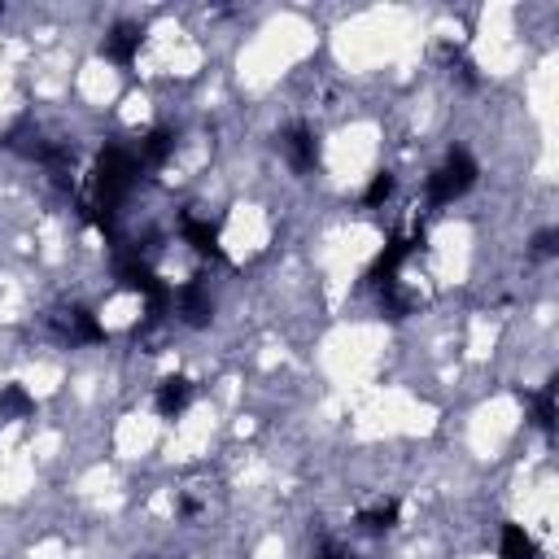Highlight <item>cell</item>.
I'll list each match as a JSON object with an SVG mask.
<instances>
[{"label":"cell","instance_id":"4fadbf2b","mask_svg":"<svg viewBox=\"0 0 559 559\" xmlns=\"http://www.w3.org/2000/svg\"><path fill=\"white\" fill-rule=\"evenodd\" d=\"M533 411H538V424L546 428V433H551V428H555V380L542 389L538 398H533Z\"/></svg>","mask_w":559,"mask_h":559},{"label":"cell","instance_id":"5b68a950","mask_svg":"<svg viewBox=\"0 0 559 559\" xmlns=\"http://www.w3.org/2000/svg\"><path fill=\"white\" fill-rule=\"evenodd\" d=\"M180 315H184V324H193V328L210 324L214 302H210V293H206V284H201V280H193V284H184V289H180Z\"/></svg>","mask_w":559,"mask_h":559},{"label":"cell","instance_id":"8992f818","mask_svg":"<svg viewBox=\"0 0 559 559\" xmlns=\"http://www.w3.org/2000/svg\"><path fill=\"white\" fill-rule=\"evenodd\" d=\"M140 27H132V22H118V27L105 35V57L110 62H118V66H132V57H136V49H140Z\"/></svg>","mask_w":559,"mask_h":559},{"label":"cell","instance_id":"277c9868","mask_svg":"<svg viewBox=\"0 0 559 559\" xmlns=\"http://www.w3.org/2000/svg\"><path fill=\"white\" fill-rule=\"evenodd\" d=\"M57 332L62 337H70V341H101L105 332H101V324H97V315L92 311H83V306H70V311H57Z\"/></svg>","mask_w":559,"mask_h":559},{"label":"cell","instance_id":"2e32d148","mask_svg":"<svg viewBox=\"0 0 559 559\" xmlns=\"http://www.w3.org/2000/svg\"><path fill=\"white\" fill-rule=\"evenodd\" d=\"M315 559H346V551H341V546H324Z\"/></svg>","mask_w":559,"mask_h":559},{"label":"cell","instance_id":"7c38bea8","mask_svg":"<svg viewBox=\"0 0 559 559\" xmlns=\"http://www.w3.org/2000/svg\"><path fill=\"white\" fill-rule=\"evenodd\" d=\"M394 520H398V503L389 498V503H380V507H372V511H363L359 525H363L367 533H385V529H394Z\"/></svg>","mask_w":559,"mask_h":559},{"label":"cell","instance_id":"52a82bcc","mask_svg":"<svg viewBox=\"0 0 559 559\" xmlns=\"http://www.w3.org/2000/svg\"><path fill=\"white\" fill-rule=\"evenodd\" d=\"M184 241L197 249V254L206 258H223V245H219V228L206 219H193V214H184Z\"/></svg>","mask_w":559,"mask_h":559},{"label":"cell","instance_id":"5bb4252c","mask_svg":"<svg viewBox=\"0 0 559 559\" xmlns=\"http://www.w3.org/2000/svg\"><path fill=\"white\" fill-rule=\"evenodd\" d=\"M389 193H394V175H389V171H380L376 180L367 184V193H363V201H367V206H380V201H385Z\"/></svg>","mask_w":559,"mask_h":559},{"label":"cell","instance_id":"7a4b0ae2","mask_svg":"<svg viewBox=\"0 0 559 559\" xmlns=\"http://www.w3.org/2000/svg\"><path fill=\"white\" fill-rule=\"evenodd\" d=\"M472 184H477V162L463 149H455L433 175H428V201H433V206H450V201L463 197Z\"/></svg>","mask_w":559,"mask_h":559},{"label":"cell","instance_id":"30bf717a","mask_svg":"<svg viewBox=\"0 0 559 559\" xmlns=\"http://www.w3.org/2000/svg\"><path fill=\"white\" fill-rule=\"evenodd\" d=\"M35 402L27 398V389L22 385H5L0 389V420H22V415H31Z\"/></svg>","mask_w":559,"mask_h":559},{"label":"cell","instance_id":"9a60e30c","mask_svg":"<svg viewBox=\"0 0 559 559\" xmlns=\"http://www.w3.org/2000/svg\"><path fill=\"white\" fill-rule=\"evenodd\" d=\"M555 241H559V232H551V228H546V232H538V241H533V254H555Z\"/></svg>","mask_w":559,"mask_h":559},{"label":"cell","instance_id":"6da1fadb","mask_svg":"<svg viewBox=\"0 0 559 559\" xmlns=\"http://www.w3.org/2000/svg\"><path fill=\"white\" fill-rule=\"evenodd\" d=\"M136 180H140V158H132L127 149H105L101 153L97 158V197H101L105 214L132 193Z\"/></svg>","mask_w":559,"mask_h":559},{"label":"cell","instance_id":"3957f363","mask_svg":"<svg viewBox=\"0 0 559 559\" xmlns=\"http://www.w3.org/2000/svg\"><path fill=\"white\" fill-rule=\"evenodd\" d=\"M280 149H284V158L293 162V171H315L319 145H315V136L306 132V127H289V132L280 136Z\"/></svg>","mask_w":559,"mask_h":559},{"label":"cell","instance_id":"ba28073f","mask_svg":"<svg viewBox=\"0 0 559 559\" xmlns=\"http://www.w3.org/2000/svg\"><path fill=\"white\" fill-rule=\"evenodd\" d=\"M193 402V380L188 376H166L158 385V411L162 415H180Z\"/></svg>","mask_w":559,"mask_h":559},{"label":"cell","instance_id":"9c48e42d","mask_svg":"<svg viewBox=\"0 0 559 559\" xmlns=\"http://www.w3.org/2000/svg\"><path fill=\"white\" fill-rule=\"evenodd\" d=\"M503 559H542V551H538V542L529 538L520 525H503Z\"/></svg>","mask_w":559,"mask_h":559},{"label":"cell","instance_id":"8fae6325","mask_svg":"<svg viewBox=\"0 0 559 559\" xmlns=\"http://www.w3.org/2000/svg\"><path fill=\"white\" fill-rule=\"evenodd\" d=\"M171 149H175V136L158 127V132H149V136H145V145H140V166H162Z\"/></svg>","mask_w":559,"mask_h":559}]
</instances>
